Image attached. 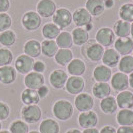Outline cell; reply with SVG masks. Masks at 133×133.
Instances as JSON below:
<instances>
[{"mask_svg": "<svg viewBox=\"0 0 133 133\" xmlns=\"http://www.w3.org/2000/svg\"><path fill=\"white\" fill-rule=\"evenodd\" d=\"M73 105L68 100L65 99L57 100L52 107V113L55 116V118L61 121L70 119L73 115Z\"/></svg>", "mask_w": 133, "mask_h": 133, "instance_id": "1", "label": "cell"}, {"mask_svg": "<svg viewBox=\"0 0 133 133\" xmlns=\"http://www.w3.org/2000/svg\"><path fill=\"white\" fill-rule=\"evenodd\" d=\"M42 23L41 16L35 11H27L23 14L21 24L27 31H35L40 27Z\"/></svg>", "mask_w": 133, "mask_h": 133, "instance_id": "2", "label": "cell"}, {"mask_svg": "<svg viewBox=\"0 0 133 133\" xmlns=\"http://www.w3.org/2000/svg\"><path fill=\"white\" fill-rule=\"evenodd\" d=\"M42 116V111L40 107L36 105H25L21 110V117L23 121H25L27 124H34L37 123Z\"/></svg>", "mask_w": 133, "mask_h": 133, "instance_id": "3", "label": "cell"}, {"mask_svg": "<svg viewBox=\"0 0 133 133\" xmlns=\"http://www.w3.org/2000/svg\"><path fill=\"white\" fill-rule=\"evenodd\" d=\"M72 13L69 9L61 7L59 9H57L55 11L53 15V22L54 24H56L60 29H64L71 25L72 23Z\"/></svg>", "mask_w": 133, "mask_h": 133, "instance_id": "4", "label": "cell"}, {"mask_svg": "<svg viewBox=\"0 0 133 133\" xmlns=\"http://www.w3.org/2000/svg\"><path fill=\"white\" fill-rule=\"evenodd\" d=\"M104 51V47L101 46L97 42H90L87 46L82 49L83 56H85L87 59L92 62H98L102 59Z\"/></svg>", "mask_w": 133, "mask_h": 133, "instance_id": "5", "label": "cell"}, {"mask_svg": "<svg viewBox=\"0 0 133 133\" xmlns=\"http://www.w3.org/2000/svg\"><path fill=\"white\" fill-rule=\"evenodd\" d=\"M96 42L103 47L111 46L115 42V34L109 27H101L98 29L95 35Z\"/></svg>", "mask_w": 133, "mask_h": 133, "instance_id": "6", "label": "cell"}, {"mask_svg": "<svg viewBox=\"0 0 133 133\" xmlns=\"http://www.w3.org/2000/svg\"><path fill=\"white\" fill-rule=\"evenodd\" d=\"M34 60L26 54H21L15 60V69L20 74H28L33 69Z\"/></svg>", "mask_w": 133, "mask_h": 133, "instance_id": "7", "label": "cell"}, {"mask_svg": "<svg viewBox=\"0 0 133 133\" xmlns=\"http://www.w3.org/2000/svg\"><path fill=\"white\" fill-rule=\"evenodd\" d=\"M85 87V81L81 76H70L68 77L65 84V89L67 92L72 95H78L82 93Z\"/></svg>", "mask_w": 133, "mask_h": 133, "instance_id": "8", "label": "cell"}, {"mask_svg": "<svg viewBox=\"0 0 133 133\" xmlns=\"http://www.w3.org/2000/svg\"><path fill=\"white\" fill-rule=\"evenodd\" d=\"M37 13L43 18H49L52 17L57 10L56 3L53 0H39L37 2Z\"/></svg>", "mask_w": 133, "mask_h": 133, "instance_id": "9", "label": "cell"}, {"mask_svg": "<svg viewBox=\"0 0 133 133\" xmlns=\"http://www.w3.org/2000/svg\"><path fill=\"white\" fill-rule=\"evenodd\" d=\"M72 20L77 27H85L92 23V16L84 7L77 8L72 13Z\"/></svg>", "mask_w": 133, "mask_h": 133, "instance_id": "10", "label": "cell"}, {"mask_svg": "<svg viewBox=\"0 0 133 133\" xmlns=\"http://www.w3.org/2000/svg\"><path fill=\"white\" fill-rule=\"evenodd\" d=\"M74 105L80 112H85L91 110L94 106L93 97L88 93H80L74 100Z\"/></svg>", "mask_w": 133, "mask_h": 133, "instance_id": "11", "label": "cell"}, {"mask_svg": "<svg viewBox=\"0 0 133 133\" xmlns=\"http://www.w3.org/2000/svg\"><path fill=\"white\" fill-rule=\"evenodd\" d=\"M44 82H45L44 75L42 73L35 72V71L29 72L24 77V84L26 88H29V89L37 90L39 87L44 85Z\"/></svg>", "mask_w": 133, "mask_h": 133, "instance_id": "12", "label": "cell"}, {"mask_svg": "<svg viewBox=\"0 0 133 133\" xmlns=\"http://www.w3.org/2000/svg\"><path fill=\"white\" fill-rule=\"evenodd\" d=\"M78 123L79 126L87 129V128H92L95 127L98 123V116L92 110L81 112L78 116Z\"/></svg>", "mask_w": 133, "mask_h": 133, "instance_id": "13", "label": "cell"}, {"mask_svg": "<svg viewBox=\"0 0 133 133\" xmlns=\"http://www.w3.org/2000/svg\"><path fill=\"white\" fill-rule=\"evenodd\" d=\"M114 49L120 54V56L129 55L133 51V39L130 37L117 38L114 42Z\"/></svg>", "mask_w": 133, "mask_h": 133, "instance_id": "14", "label": "cell"}, {"mask_svg": "<svg viewBox=\"0 0 133 133\" xmlns=\"http://www.w3.org/2000/svg\"><path fill=\"white\" fill-rule=\"evenodd\" d=\"M110 86H112L116 91H124L129 87V78L128 75L122 72H117L110 79Z\"/></svg>", "mask_w": 133, "mask_h": 133, "instance_id": "15", "label": "cell"}, {"mask_svg": "<svg viewBox=\"0 0 133 133\" xmlns=\"http://www.w3.org/2000/svg\"><path fill=\"white\" fill-rule=\"evenodd\" d=\"M68 79V75L64 70L55 69L53 70L49 76V82L55 89H61L65 87V84Z\"/></svg>", "mask_w": 133, "mask_h": 133, "instance_id": "16", "label": "cell"}, {"mask_svg": "<svg viewBox=\"0 0 133 133\" xmlns=\"http://www.w3.org/2000/svg\"><path fill=\"white\" fill-rule=\"evenodd\" d=\"M17 71L13 66L6 65V66L0 67V82L2 84H11L16 80Z\"/></svg>", "mask_w": 133, "mask_h": 133, "instance_id": "17", "label": "cell"}, {"mask_svg": "<svg viewBox=\"0 0 133 133\" xmlns=\"http://www.w3.org/2000/svg\"><path fill=\"white\" fill-rule=\"evenodd\" d=\"M120 54L113 48H108L104 51V54L102 56V62L103 65L109 67V68H113L118 65L120 61Z\"/></svg>", "mask_w": 133, "mask_h": 133, "instance_id": "18", "label": "cell"}, {"mask_svg": "<svg viewBox=\"0 0 133 133\" xmlns=\"http://www.w3.org/2000/svg\"><path fill=\"white\" fill-rule=\"evenodd\" d=\"M67 70L71 76H81L86 71L85 62L80 58H73L67 65Z\"/></svg>", "mask_w": 133, "mask_h": 133, "instance_id": "19", "label": "cell"}, {"mask_svg": "<svg viewBox=\"0 0 133 133\" xmlns=\"http://www.w3.org/2000/svg\"><path fill=\"white\" fill-rule=\"evenodd\" d=\"M85 8L92 17H99L105 11L103 0H87Z\"/></svg>", "mask_w": 133, "mask_h": 133, "instance_id": "20", "label": "cell"}, {"mask_svg": "<svg viewBox=\"0 0 133 133\" xmlns=\"http://www.w3.org/2000/svg\"><path fill=\"white\" fill-rule=\"evenodd\" d=\"M116 102L120 109H131L133 107V93L129 90L121 91L116 97Z\"/></svg>", "mask_w": 133, "mask_h": 133, "instance_id": "21", "label": "cell"}, {"mask_svg": "<svg viewBox=\"0 0 133 133\" xmlns=\"http://www.w3.org/2000/svg\"><path fill=\"white\" fill-rule=\"evenodd\" d=\"M112 77V71L105 65H98L94 68L93 78L97 82H108Z\"/></svg>", "mask_w": 133, "mask_h": 133, "instance_id": "22", "label": "cell"}, {"mask_svg": "<svg viewBox=\"0 0 133 133\" xmlns=\"http://www.w3.org/2000/svg\"><path fill=\"white\" fill-rule=\"evenodd\" d=\"M24 54L28 55L29 57L37 58L41 55V43L37 40L30 39L24 44Z\"/></svg>", "mask_w": 133, "mask_h": 133, "instance_id": "23", "label": "cell"}, {"mask_svg": "<svg viewBox=\"0 0 133 133\" xmlns=\"http://www.w3.org/2000/svg\"><path fill=\"white\" fill-rule=\"evenodd\" d=\"M71 36L73 39V43L77 46H83L89 41V33L82 27L74 28Z\"/></svg>", "mask_w": 133, "mask_h": 133, "instance_id": "24", "label": "cell"}, {"mask_svg": "<svg viewBox=\"0 0 133 133\" xmlns=\"http://www.w3.org/2000/svg\"><path fill=\"white\" fill-rule=\"evenodd\" d=\"M93 95L98 99H103L111 94V86L107 82H96L92 87Z\"/></svg>", "mask_w": 133, "mask_h": 133, "instance_id": "25", "label": "cell"}, {"mask_svg": "<svg viewBox=\"0 0 133 133\" xmlns=\"http://www.w3.org/2000/svg\"><path fill=\"white\" fill-rule=\"evenodd\" d=\"M130 29H131V24L129 22L119 19L114 23L112 30L116 36L121 38V37H129Z\"/></svg>", "mask_w": 133, "mask_h": 133, "instance_id": "26", "label": "cell"}, {"mask_svg": "<svg viewBox=\"0 0 133 133\" xmlns=\"http://www.w3.org/2000/svg\"><path fill=\"white\" fill-rule=\"evenodd\" d=\"M21 101L25 105H36V104H38V102L40 101V97L37 93V90L29 89V88L24 89L21 93Z\"/></svg>", "mask_w": 133, "mask_h": 133, "instance_id": "27", "label": "cell"}, {"mask_svg": "<svg viewBox=\"0 0 133 133\" xmlns=\"http://www.w3.org/2000/svg\"><path fill=\"white\" fill-rule=\"evenodd\" d=\"M99 106L102 110V112L105 114H112L114 112H116L117 107H118L117 102H116V98L111 96V95L101 99Z\"/></svg>", "mask_w": 133, "mask_h": 133, "instance_id": "28", "label": "cell"}, {"mask_svg": "<svg viewBox=\"0 0 133 133\" xmlns=\"http://www.w3.org/2000/svg\"><path fill=\"white\" fill-rule=\"evenodd\" d=\"M59 50V47L57 46L55 40L45 39L41 42V53L45 55L46 57H54L57 51Z\"/></svg>", "mask_w": 133, "mask_h": 133, "instance_id": "29", "label": "cell"}, {"mask_svg": "<svg viewBox=\"0 0 133 133\" xmlns=\"http://www.w3.org/2000/svg\"><path fill=\"white\" fill-rule=\"evenodd\" d=\"M116 121L120 126H132L133 125V110L121 109L117 113Z\"/></svg>", "mask_w": 133, "mask_h": 133, "instance_id": "30", "label": "cell"}, {"mask_svg": "<svg viewBox=\"0 0 133 133\" xmlns=\"http://www.w3.org/2000/svg\"><path fill=\"white\" fill-rule=\"evenodd\" d=\"M56 63L60 66H67L73 59V52L70 49H59L54 56Z\"/></svg>", "mask_w": 133, "mask_h": 133, "instance_id": "31", "label": "cell"}, {"mask_svg": "<svg viewBox=\"0 0 133 133\" xmlns=\"http://www.w3.org/2000/svg\"><path fill=\"white\" fill-rule=\"evenodd\" d=\"M60 127L57 121L51 118H47L40 123V133H59Z\"/></svg>", "mask_w": 133, "mask_h": 133, "instance_id": "32", "label": "cell"}, {"mask_svg": "<svg viewBox=\"0 0 133 133\" xmlns=\"http://www.w3.org/2000/svg\"><path fill=\"white\" fill-rule=\"evenodd\" d=\"M60 32H61V29L56 24H54L53 22H48L42 27V35L46 39H56Z\"/></svg>", "mask_w": 133, "mask_h": 133, "instance_id": "33", "label": "cell"}, {"mask_svg": "<svg viewBox=\"0 0 133 133\" xmlns=\"http://www.w3.org/2000/svg\"><path fill=\"white\" fill-rule=\"evenodd\" d=\"M55 42L60 49H70L73 45V39H72L71 33H69L67 31L60 32V34L55 40Z\"/></svg>", "mask_w": 133, "mask_h": 133, "instance_id": "34", "label": "cell"}, {"mask_svg": "<svg viewBox=\"0 0 133 133\" xmlns=\"http://www.w3.org/2000/svg\"><path fill=\"white\" fill-rule=\"evenodd\" d=\"M118 68L120 72L125 74H130L133 72V56L131 55H125L120 58L118 63Z\"/></svg>", "mask_w": 133, "mask_h": 133, "instance_id": "35", "label": "cell"}, {"mask_svg": "<svg viewBox=\"0 0 133 133\" xmlns=\"http://www.w3.org/2000/svg\"><path fill=\"white\" fill-rule=\"evenodd\" d=\"M16 42V34L12 30H5L0 33V44L2 46L10 47Z\"/></svg>", "mask_w": 133, "mask_h": 133, "instance_id": "36", "label": "cell"}, {"mask_svg": "<svg viewBox=\"0 0 133 133\" xmlns=\"http://www.w3.org/2000/svg\"><path fill=\"white\" fill-rule=\"evenodd\" d=\"M119 17L126 22H133V3H125L119 9Z\"/></svg>", "mask_w": 133, "mask_h": 133, "instance_id": "37", "label": "cell"}, {"mask_svg": "<svg viewBox=\"0 0 133 133\" xmlns=\"http://www.w3.org/2000/svg\"><path fill=\"white\" fill-rule=\"evenodd\" d=\"M10 133H28L29 126L25 121L22 120H15L9 126Z\"/></svg>", "mask_w": 133, "mask_h": 133, "instance_id": "38", "label": "cell"}, {"mask_svg": "<svg viewBox=\"0 0 133 133\" xmlns=\"http://www.w3.org/2000/svg\"><path fill=\"white\" fill-rule=\"evenodd\" d=\"M13 61V54L8 48H0V67L10 65Z\"/></svg>", "mask_w": 133, "mask_h": 133, "instance_id": "39", "label": "cell"}, {"mask_svg": "<svg viewBox=\"0 0 133 133\" xmlns=\"http://www.w3.org/2000/svg\"><path fill=\"white\" fill-rule=\"evenodd\" d=\"M12 25V18L9 14L0 13V33L8 30Z\"/></svg>", "mask_w": 133, "mask_h": 133, "instance_id": "40", "label": "cell"}, {"mask_svg": "<svg viewBox=\"0 0 133 133\" xmlns=\"http://www.w3.org/2000/svg\"><path fill=\"white\" fill-rule=\"evenodd\" d=\"M10 115V107L8 106V104L0 101V121H4L6 120Z\"/></svg>", "mask_w": 133, "mask_h": 133, "instance_id": "41", "label": "cell"}, {"mask_svg": "<svg viewBox=\"0 0 133 133\" xmlns=\"http://www.w3.org/2000/svg\"><path fill=\"white\" fill-rule=\"evenodd\" d=\"M35 72H38V73H43L45 70H46V65L43 61L38 60V61H34L33 64V69Z\"/></svg>", "mask_w": 133, "mask_h": 133, "instance_id": "42", "label": "cell"}, {"mask_svg": "<svg viewBox=\"0 0 133 133\" xmlns=\"http://www.w3.org/2000/svg\"><path fill=\"white\" fill-rule=\"evenodd\" d=\"M10 9V0H0V13H7Z\"/></svg>", "mask_w": 133, "mask_h": 133, "instance_id": "43", "label": "cell"}, {"mask_svg": "<svg viewBox=\"0 0 133 133\" xmlns=\"http://www.w3.org/2000/svg\"><path fill=\"white\" fill-rule=\"evenodd\" d=\"M37 93L39 95L40 99H43L49 94V88L46 85H42V86L37 89Z\"/></svg>", "mask_w": 133, "mask_h": 133, "instance_id": "44", "label": "cell"}, {"mask_svg": "<svg viewBox=\"0 0 133 133\" xmlns=\"http://www.w3.org/2000/svg\"><path fill=\"white\" fill-rule=\"evenodd\" d=\"M116 133H133V126H120Z\"/></svg>", "mask_w": 133, "mask_h": 133, "instance_id": "45", "label": "cell"}, {"mask_svg": "<svg viewBox=\"0 0 133 133\" xmlns=\"http://www.w3.org/2000/svg\"><path fill=\"white\" fill-rule=\"evenodd\" d=\"M99 133H116V129L111 125H105L101 129V131Z\"/></svg>", "mask_w": 133, "mask_h": 133, "instance_id": "46", "label": "cell"}, {"mask_svg": "<svg viewBox=\"0 0 133 133\" xmlns=\"http://www.w3.org/2000/svg\"><path fill=\"white\" fill-rule=\"evenodd\" d=\"M104 3V7L107 9H111L114 6V0H103Z\"/></svg>", "mask_w": 133, "mask_h": 133, "instance_id": "47", "label": "cell"}, {"mask_svg": "<svg viewBox=\"0 0 133 133\" xmlns=\"http://www.w3.org/2000/svg\"><path fill=\"white\" fill-rule=\"evenodd\" d=\"M82 133H99V130L95 127H92V128H87V129H84V131Z\"/></svg>", "mask_w": 133, "mask_h": 133, "instance_id": "48", "label": "cell"}, {"mask_svg": "<svg viewBox=\"0 0 133 133\" xmlns=\"http://www.w3.org/2000/svg\"><path fill=\"white\" fill-rule=\"evenodd\" d=\"M128 78H129V86L132 87V88H133V72H132V73L129 74Z\"/></svg>", "mask_w": 133, "mask_h": 133, "instance_id": "49", "label": "cell"}, {"mask_svg": "<svg viewBox=\"0 0 133 133\" xmlns=\"http://www.w3.org/2000/svg\"><path fill=\"white\" fill-rule=\"evenodd\" d=\"M66 133H82L80 130H78V129H75V128H73V129H69L68 131H66Z\"/></svg>", "mask_w": 133, "mask_h": 133, "instance_id": "50", "label": "cell"}, {"mask_svg": "<svg viewBox=\"0 0 133 133\" xmlns=\"http://www.w3.org/2000/svg\"><path fill=\"white\" fill-rule=\"evenodd\" d=\"M92 28H93V24H92V23H90V24H88V25H86L84 29L86 30L87 32H89V31H90V30H91Z\"/></svg>", "mask_w": 133, "mask_h": 133, "instance_id": "51", "label": "cell"}, {"mask_svg": "<svg viewBox=\"0 0 133 133\" xmlns=\"http://www.w3.org/2000/svg\"><path fill=\"white\" fill-rule=\"evenodd\" d=\"M130 35L132 36V38H133V22H132V24H131V29H130Z\"/></svg>", "mask_w": 133, "mask_h": 133, "instance_id": "52", "label": "cell"}, {"mask_svg": "<svg viewBox=\"0 0 133 133\" xmlns=\"http://www.w3.org/2000/svg\"><path fill=\"white\" fill-rule=\"evenodd\" d=\"M0 133H10V131L9 130H1Z\"/></svg>", "mask_w": 133, "mask_h": 133, "instance_id": "53", "label": "cell"}, {"mask_svg": "<svg viewBox=\"0 0 133 133\" xmlns=\"http://www.w3.org/2000/svg\"><path fill=\"white\" fill-rule=\"evenodd\" d=\"M28 133H40V132H38V131H36V130H32V131H29Z\"/></svg>", "mask_w": 133, "mask_h": 133, "instance_id": "54", "label": "cell"}, {"mask_svg": "<svg viewBox=\"0 0 133 133\" xmlns=\"http://www.w3.org/2000/svg\"><path fill=\"white\" fill-rule=\"evenodd\" d=\"M1 129H2V123H1V121H0V131H1Z\"/></svg>", "mask_w": 133, "mask_h": 133, "instance_id": "55", "label": "cell"}]
</instances>
